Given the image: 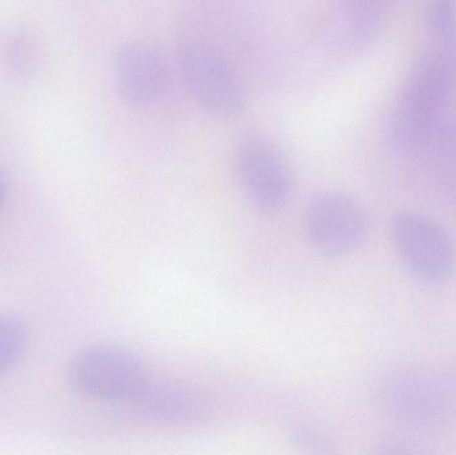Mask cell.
<instances>
[{"mask_svg":"<svg viewBox=\"0 0 456 455\" xmlns=\"http://www.w3.org/2000/svg\"><path fill=\"white\" fill-rule=\"evenodd\" d=\"M456 88V61L441 50L412 67L387 127L390 149L399 155L425 154L442 125Z\"/></svg>","mask_w":456,"mask_h":455,"instance_id":"cell-1","label":"cell"},{"mask_svg":"<svg viewBox=\"0 0 456 455\" xmlns=\"http://www.w3.org/2000/svg\"><path fill=\"white\" fill-rule=\"evenodd\" d=\"M179 69L198 106L218 118H232L246 107L240 77L216 48L198 40L183 43L178 53Z\"/></svg>","mask_w":456,"mask_h":455,"instance_id":"cell-2","label":"cell"},{"mask_svg":"<svg viewBox=\"0 0 456 455\" xmlns=\"http://www.w3.org/2000/svg\"><path fill=\"white\" fill-rule=\"evenodd\" d=\"M69 377L86 397L111 403L133 402L149 382L142 361L112 345H96L75 355Z\"/></svg>","mask_w":456,"mask_h":455,"instance_id":"cell-3","label":"cell"},{"mask_svg":"<svg viewBox=\"0 0 456 455\" xmlns=\"http://www.w3.org/2000/svg\"><path fill=\"white\" fill-rule=\"evenodd\" d=\"M391 232L396 253L414 280L428 286L449 282L456 266L454 243L438 222L403 211L394 218Z\"/></svg>","mask_w":456,"mask_h":455,"instance_id":"cell-4","label":"cell"},{"mask_svg":"<svg viewBox=\"0 0 456 455\" xmlns=\"http://www.w3.org/2000/svg\"><path fill=\"white\" fill-rule=\"evenodd\" d=\"M380 392L391 416L410 429H438L450 413L444 386L422 366H393L383 377Z\"/></svg>","mask_w":456,"mask_h":455,"instance_id":"cell-5","label":"cell"},{"mask_svg":"<svg viewBox=\"0 0 456 455\" xmlns=\"http://www.w3.org/2000/svg\"><path fill=\"white\" fill-rule=\"evenodd\" d=\"M239 181L252 205L265 214L283 208L294 191V171L276 144L259 135H247L236 147Z\"/></svg>","mask_w":456,"mask_h":455,"instance_id":"cell-6","label":"cell"},{"mask_svg":"<svg viewBox=\"0 0 456 455\" xmlns=\"http://www.w3.org/2000/svg\"><path fill=\"white\" fill-rule=\"evenodd\" d=\"M310 240L327 256H345L359 250L370 232L364 208L350 195L327 191L311 200L305 214Z\"/></svg>","mask_w":456,"mask_h":455,"instance_id":"cell-7","label":"cell"},{"mask_svg":"<svg viewBox=\"0 0 456 455\" xmlns=\"http://www.w3.org/2000/svg\"><path fill=\"white\" fill-rule=\"evenodd\" d=\"M115 83L123 101L134 109H149L165 96L170 69L155 45L131 42L119 48L114 61Z\"/></svg>","mask_w":456,"mask_h":455,"instance_id":"cell-8","label":"cell"},{"mask_svg":"<svg viewBox=\"0 0 456 455\" xmlns=\"http://www.w3.org/2000/svg\"><path fill=\"white\" fill-rule=\"evenodd\" d=\"M133 403L143 418L159 424H186L202 411L200 394L182 385L147 382Z\"/></svg>","mask_w":456,"mask_h":455,"instance_id":"cell-9","label":"cell"},{"mask_svg":"<svg viewBox=\"0 0 456 455\" xmlns=\"http://www.w3.org/2000/svg\"><path fill=\"white\" fill-rule=\"evenodd\" d=\"M42 56V43L28 27L12 24L0 29V72L8 79L23 82L35 77Z\"/></svg>","mask_w":456,"mask_h":455,"instance_id":"cell-10","label":"cell"},{"mask_svg":"<svg viewBox=\"0 0 456 455\" xmlns=\"http://www.w3.org/2000/svg\"><path fill=\"white\" fill-rule=\"evenodd\" d=\"M426 152L430 155L442 190L456 199V126L441 125Z\"/></svg>","mask_w":456,"mask_h":455,"instance_id":"cell-11","label":"cell"},{"mask_svg":"<svg viewBox=\"0 0 456 455\" xmlns=\"http://www.w3.org/2000/svg\"><path fill=\"white\" fill-rule=\"evenodd\" d=\"M27 341L28 330L23 320L12 314L0 315V377L19 362Z\"/></svg>","mask_w":456,"mask_h":455,"instance_id":"cell-12","label":"cell"},{"mask_svg":"<svg viewBox=\"0 0 456 455\" xmlns=\"http://www.w3.org/2000/svg\"><path fill=\"white\" fill-rule=\"evenodd\" d=\"M426 19L439 45L456 47V0H428Z\"/></svg>","mask_w":456,"mask_h":455,"instance_id":"cell-13","label":"cell"},{"mask_svg":"<svg viewBox=\"0 0 456 455\" xmlns=\"http://www.w3.org/2000/svg\"><path fill=\"white\" fill-rule=\"evenodd\" d=\"M8 197V181L5 176L4 171L0 167V208L4 206L5 200Z\"/></svg>","mask_w":456,"mask_h":455,"instance_id":"cell-14","label":"cell"}]
</instances>
